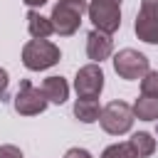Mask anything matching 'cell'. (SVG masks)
Returning <instances> with one entry per match:
<instances>
[{"instance_id": "1", "label": "cell", "mask_w": 158, "mask_h": 158, "mask_svg": "<svg viewBox=\"0 0 158 158\" xmlns=\"http://www.w3.org/2000/svg\"><path fill=\"white\" fill-rule=\"evenodd\" d=\"M86 10H89L86 0H57L54 7H52V15H49L54 32L59 37H72L79 30Z\"/></svg>"}, {"instance_id": "2", "label": "cell", "mask_w": 158, "mask_h": 158, "mask_svg": "<svg viewBox=\"0 0 158 158\" xmlns=\"http://www.w3.org/2000/svg\"><path fill=\"white\" fill-rule=\"evenodd\" d=\"M62 59V52L49 40H30L22 47V64L30 72H44Z\"/></svg>"}, {"instance_id": "3", "label": "cell", "mask_w": 158, "mask_h": 158, "mask_svg": "<svg viewBox=\"0 0 158 158\" xmlns=\"http://www.w3.org/2000/svg\"><path fill=\"white\" fill-rule=\"evenodd\" d=\"M136 116H133V106L116 99V101H109L104 109H101V116H99V123L101 128L109 133V136H123L131 131Z\"/></svg>"}, {"instance_id": "4", "label": "cell", "mask_w": 158, "mask_h": 158, "mask_svg": "<svg viewBox=\"0 0 158 158\" xmlns=\"http://www.w3.org/2000/svg\"><path fill=\"white\" fill-rule=\"evenodd\" d=\"M114 72L126 79V81H136V79H143L146 72H151V62L143 52L138 49H131V47H123L114 54Z\"/></svg>"}, {"instance_id": "5", "label": "cell", "mask_w": 158, "mask_h": 158, "mask_svg": "<svg viewBox=\"0 0 158 158\" xmlns=\"http://www.w3.org/2000/svg\"><path fill=\"white\" fill-rule=\"evenodd\" d=\"M47 96L42 91V86H35L30 79H22L20 81V89L12 99V109L20 114V116H37L47 109Z\"/></svg>"}, {"instance_id": "6", "label": "cell", "mask_w": 158, "mask_h": 158, "mask_svg": "<svg viewBox=\"0 0 158 158\" xmlns=\"http://www.w3.org/2000/svg\"><path fill=\"white\" fill-rule=\"evenodd\" d=\"M94 30H101L106 35H114L121 27V5L114 0H91L86 10Z\"/></svg>"}, {"instance_id": "7", "label": "cell", "mask_w": 158, "mask_h": 158, "mask_svg": "<svg viewBox=\"0 0 158 158\" xmlns=\"http://www.w3.org/2000/svg\"><path fill=\"white\" fill-rule=\"evenodd\" d=\"M104 72H101V64L96 62H89L84 67H79L77 77H74V91L77 96H96L104 91Z\"/></svg>"}, {"instance_id": "8", "label": "cell", "mask_w": 158, "mask_h": 158, "mask_svg": "<svg viewBox=\"0 0 158 158\" xmlns=\"http://www.w3.org/2000/svg\"><path fill=\"white\" fill-rule=\"evenodd\" d=\"M111 54H114V40H111V35H106L101 30H91L86 35V57L91 62L101 64Z\"/></svg>"}, {"instance_id": "9", "label": "cell", "mask_w": 158, "mask_h": 158, "mask_svg": "<svg viewBox=\"0 0 158 158\" xmlns=\"http://www.w3.org/2000/svg\"><path fill=\"white\" fill-rule=\"evenodd\" d=\"M133 32H136V37H138L141 42H146V44H158V17L138 10V12H136V20H133Z\"/></svg>"}, {"instance_id": "10", "label": "cell", "mask_w": 158, "mask_h": 158, "mask_svg": "<svg viewBox=\"0 0 158 158\" xmlns=\"http://www.w3.org/2000/svg\"><path fill=\"white\" fill-rule=\"evenodd\" d=\"M42 91H44L47 101L49 104H57V106H62L69 99V84H67L64 77H57V74H52V77H47L42 81Z\"/></svg>"}, {"instance_id": "11", "label": "cell", "mask_w": 158, "mask_h": 158, "mask_svg": "<svg viewBox=\"0 0 158 158\" xmlns=\"http://www.w3.org/2000/svg\"><path fill=\"white\" fill-rule=\"evenodd\" d=\"M101 109L104 106H99L96 96H77V101H74V116L81 123H96L101 116Z\"/></svg>"}, {"instance_id": "12", "label": "cell", "mask_w": 158, "mask_h": 158, "mask_svg": "<svg viewBox=\"0 0 158 158\" xmlns=\"http://www.w3.org/2000/svg\"><path fill=\"white\" fill-rule=\"evenodd\" d=\"M27 32L32 40H47L49 35H54V25L40 10H27Z\"/></svg>"}, {"instance_id": "13", "label": "cell", "mask_w": 158, "mask_h": 158, "mask_svg": "<svg viewBox=\"0 0 158 158\" xmlns=\"http://www.w3.org/2000/svg\"><path fill=\"white\" fill-rule=\"evenodd\" d=\"M133 116L141 121H158V96L141 94L133 101Z\"/></svg>"}, {"instance_id": "14", "label": "cell", "mask_w": 158, "mask_h": 158, "mask_svg": "<svg viewBox=\"0 0 158 158\" xmlns=\"http://www.w3.org/2000/svg\"><path fill=\"white\" fill-rule=\"evenodd\" d=\"M128 143H131V148L136 151L138 158H148V156H153L156 148H158L153 133H148V131H136V133L128 138Z\"/></svg>"}, {"instance_id": "15", "label": "cell", "mask_w": 158, "mask_h": 158, "mask_svg": "<svg viewBox=\"0 0 158 158\" xmlns=\"http://www.w3.org/2000/svg\"><path fill=\"white\" fill-rule=\"evenodd\" d=\"M99 158H138V156L131 148V143L126 141V143H111V146H106Z\"/></svg>"}, {"instance_id": "16", "label": "cell", "mask_w": 158, "mask_h": 158, "mask_svg": "<svg viewBox=\"0 0 158 158\" xmlns=\"http://www.w3.org/2000/svg\"><path fill=\"white\" fill-rule=\"evenodd\" d=\"M141 94L146 96H158V72H146V77L141 79Z\"/></svg>"}, {"instance_id": "17", "label": "cell", "mask_w": 158, "mask_h": 158, "mask_svg": "<svg viewBox=\"0 0 158 158\" xmlns=\"http://www.w3.org/2000/svg\"><path fill=\"white\" fill-rule=\"evenodd\" d=\"M0 158H25V156H22V151H20L17 146L2 143V146H0Z\"/></svg>"}, {"instance_id": "18", "label": "cell", "mask_w": 158, "mask_h": 158, "mask_svg": "<svg viewBox=\"0 0 158 158\" xmlns=\"http://www.w3.org/2000/svg\"><path fill=\"white\" fill-rule=\"evenodd\" d=\"M138 10H143V12L158 17V0H141V7H138Z\"/></svg>"}, {"instance_id": "19", "label": "cell", "mask_w": 158, "mask_h": 158, "mask_svg": "<svg viewBox=\"0 0 158 158\" xmlns=\"http://www.w3.org/2000/svg\"><path fill=\"white\" fill-rule=\"evenodd\" d=\"M64 158H94V156H91L86 148H79V146H77V148H69V151L64 153Z\"/></svg>"}, {"instance_id": "20", "label": "cell", "mask_w": 158, "mask_h": 158, "mask_svg": "<svg viewBox=\"0 0 158 158\" xmlns=\"http://www.w3.org/2000/svg\"><path fill=\"white\" fill-rule=\"evenodd\" d=\"M7 84H10V74H7V69H5V67H0V96H5Z\"/></svg>"}, {"instance_id": "21", "label": "cell", "mask_w": 158, "mask_h": 158, "mask_svg": "<svg viewBox=\"0 0 158 158\" xmlns=\"http://www.w3.org/2000/svg\"><path fill=\"white\" fill-rule=\"evenodd\" d=\"M22 2H25V5L30 7V10H37V7H42V5H47L49 0H22Z\"/></svg>"}, {"instance_id": "22", "label": "cell", "mask_w": 158, "mask_h": 158, "mask_svg": "<svg viewBox=\"0 0 158 158\" xmlns=\"http://www.w3.org/2000/svg\"><path fill=\"white\" fill-rule=\"evenodd\" d=\"M114 2H118V5H121V0H114Z\"/></svg>"}]
</instances>
